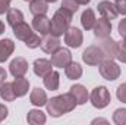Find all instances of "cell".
I'll use <instances>...</instances> for the list:
<instances>
[{
  "label": "cell",
  "instance_id": "cell-21",
  "mask_svg": "<svg viewBox=\"0 0 126 125\" xmlns=\"http://www.w3.org/2000/svg\"><path fill=\"white\" fill-rule=\"evenodd\" d=\"M97 22V18H95V13L93 9H85L81 15V24L84 27V30H93Z\"/></svg>",
  "mask_w": 126,
  "mask_h": 125
},
{
  "label": "cell",
  "instance_id": "cell-2",
  "mask_svg": "<svg viewBox=\"0 0 126 125\" xmlns=\"http://www.w3.org/2000/svg\"><path fill=\"white\" fill-rule=\"evenodd\" d=\"M72 16H73L72 13H69L67 10H64L62 7L59 10H56V13L53 15V18L50 21V34H53L56 37L63 35L70 27Z\"/></svg>",
  "mask_w": 126,
  "mask_h": 125
},
{
  "label": "cell",
  "instance_id": "cell-28",
  "mask_svg": "<svg viewBox=\"0 0 126 125\" xmlns=\"http://www.w3.org/2000/svg\"><path fill=\"white\" fill-rule=\"evenodd\" d=\"M25 43V46L28 47V49H37V47H40V44H41V38H40V35L38 34H35V32H32L31 35L24 41Z\"/></svg>",
  "mask_w": 126,
  "mask_h": 125
},
{
  "label": "cell",
  "instance_id": "cell-11",
  "mask_svg": "<svg viewBox=\"0 0 126 125\" xmlns=\"http://www.w3.org/2000/svg\"><path fill=\"white\" fill-rule=\"evenodd\" d=\"M97 9H98V12H100V15L103 16V18H106V19H109V21H111V19H116L117 18V10H116V7H114V4L113 3H110L109 0H103V1H100L98 4H97Z\"/></svg>",
  "mask_w": 126,
  "mask_h": 125
},
{
  "label": "cell",
  "instance_id": "cell-17",
  "mask_svg": "<svg viewBox=\"0 0 126 125\" xmlns=\"http://www.w3.org/2000/svg\"><path fill=\"white\" fill-rule=\"evenodd\" d=\"M12 85H13L16 97H24L25 94L28 93V90H30V81L25 77H16L15 81L12 83Z\"/></svg>",
  "mask_w": 126,
  "mask_h": 125
},
{
  "label": "cell",
  "instance_id": "cell-19",
  "mask_svg": "<svg viewBox=\"0 0 126 125\" xmlns=\"http://www.w3.org/2000/svg\"><path fill=\"white\" fill-rule=\"evenodd\" d=\"M43 80H44V85L47 90L56 91L59 88V84H60V74L57 71H51L46 77H43Z\"/></svg>",
  "mask_w": 126,
  "mask_h": 125
},
{
  "label": "cell",
  "instance_id": "cell-8",
  "mask_svg": "<svg viewBox=\"0 0 126 125\" xmlns=\"http://www.w3.org/2000/svg\"><path fill=\"white\" fill-rule=\"evenodd\" d=\"M94 34L97 38H107V37H110V34H111V22L109 21V19H106V18H100V19H97V22H95L94 25Z\"/></svg>",
  "mask_w": 126,
  "mask_h": 125
},
{
  "label": "cell",
  "instance_id": "cell-12",
  "mask_svg": "<svg viewBox=\"0 0 126 125\" xmlns=\"http://www.w3.org/2000/svg\"><path fill=\"white\" fill-rule=\"evenodd\" d=\"M100 47L103 49V52L106 55V59H116L117 49H119V43L117 41H114L113 38L107 37V38H103V41L100 43Z\"/></svg>",
  "mask_w": 126,
  "mask_h": 125
},
{
  "label": "cell",
  "instance_id": "cell-10",
  "mask_svg": "<svg viewBox=\"0 0 126 125\" xmlns=\"http://www.w3.org/2000/svg\"><path fill=\"white\" fill-rule=\"evenodd\" d=\"M9 71L15 78L16 77H25V74L28 72V62L24 58H15L9 65Z\"/></svg>",
  "mask_w": 126,
  "mask_h": 125
},
{
  "label": "cell",
  "instance_id": "cell-32",
  "mask_svg": "<svg viewBox=\"0 0 126 125\" xmlns=\"http://www.w3.org/2000/svg\"><path fill=\"white\" fill-rule=\"evenodd\" d=\"M114 7L117 10V13L120 15H126V0H114Z\"/></svg>",
  "mask_w": 126,
  "mask_h": 125
},
{
  "label": "cell",
  "instance_id": "cell-4",
  "mask_svg": "<svg viewBox=\"0 0 126 125\" xmlns=\"http://www.w3.org/2000/svg\"><path fill=\"white\" fill-rule=\"evenodd\" d=\"M98 69H100L101 77L107 81H114L120 77V66L113 59H104L98 65Z\"/></svg>",
  "mask_w": 126,
  "mask_h": 125
},
{
  "label": "cell",
  "instance_id": "cell-14",
  "mask_svg": "<svg viewBox=\"0 0 126 125\" xmlns=\"http://www.w3.org/2000/svg\"><path fill=\"white\" fill-rule=\"evenodd\" d=\"M32 68H34V74L37 75V77H46L48 72H51L53 69V63L51 61H48V59H37L34 65H32Z\"/></svg>",
  "mask_w": 126,
  "mask_h": 125
},
{
  "label": "cell",
  "instance_id": "cell-15",
  "mask_svg": "<svg viewBox=\"0 0 126 125\" xmlns=\"http://www.w3.org/2000/svg\"><path fill=\"white\" fill-rule=\"evenodd\" d=\"M69 93L75 97V100H76L78 104H85V103L88 102V99H90L88 90H87L82 84H75V85H72L70 90H69Z\"/></svg>",
  "mask_w": 126,
  "mask_h": 125
},
{
  "label": "cell",
  "instance_id": "cell-1",
  "mask_svg": "<svg viewBox=\"0 0 126 125\" xmlns=\"http://www.w3.org/2000/svg\"><path fill=\"white\" fill-rule=\"evenodd\" d=\"M78 106L75 97L70 93L66 94H60V96H56V97H51L46 107H47V113L53 118H59L64 113H69L72 110H75V107Z\"/></svg>",
  "mask_w": 126,
  "mask_h": 125
},
{
  "label": "cell",
  "instance_id": "cell-20",
  "mask_svg": "<svg viewBox=\"0 0 126 125\" xmlns=\"http://www.w3.org/2000/svg\"><path fill=\"white\" fill-rule=\"evenodd\" d=\"M13 28V34H15V37L18 38V40H21V41H25L30 35H31L32 30L31 27L24 21V22H21V24H18V25H15V27H12Z\"/></svg>",
  "mask_w": 126,
  "mask_h": 125
},
{
  "label": "cell",
  "instance_id": "cell-42",
  "mask_svg": "<svg viewBox=\"0 0 126 125\" xmlns=\"http://www.w3.org/2000/svg\"><path fill=\"white\" fill-rule=\"evenodd\" d=\"M25 1H31V0H25Z\"/></svg>",
  "mask_w": 126,
  "mask_h": 125
},
{
  "label": "cell",
  "instance_id": "cell-40",
  "mask_svg": "<svg viewBox=\"0 0 126 125\" xmlns=\"http://www.w3.org/2000/svg\"><path fill=\"white\" fill-rule=\"evenodd\" d=\"M47 3H54V1H57V0H46Z\"/></svg>",
  "mask_w": 126,
  "mask_h": 125
},
{
  "label": "cell",
  "instance_id": "cell-34",
  "mask_svg": "<svg viewBox=\"0 0 126 125\" xmlns=\"http://www.w3.org/2000/svg\"><path fill=\"white\" fill-rule=\"evenodd\" d=\"M117 30H119V34L125 38V37H126V18H125V19H122V21L119 22Z\"/></svg>",
  "mask_w": 126,
  "mask_h": 125
},
{
  "label": "cell",
  "instance_id": "cell-22",
  "mask_svg": "<svg viewBox=\"0 0 126 125\" xmlns=\"http://www.w3.org/2000/svg\"><path fill=\"white\" fill-rule=\"evenodd\" d=\"M30 12L34 16L46 15L48 12V3L46 0H31L30 1Z\"/></svg>",
  "mask_w": 126,
  "mask_h": 125
},
{
  "label": "cell",
  "instance_id": "cell-3",
  "mask_svg": "<svg viewBox=\"0 0 126 125\" xmlns=\"http://www.w3.org/2000/svg\"><path fill=\"white\" fill-rule=\"evenodd\" d=\"M90 102L91 104L97 107V109H104L110 104L111 102V96H110V91L107 90V87L104 85H98L95 87L94 90L90 94Z\"/></svg>",
  "mask_w": 126,
  "mask_h": 125
},
{
  "label": "cell",
  "instance_id": "cell-25",
  "mask_svg": "<svg viewBox=\"0 0 126 125\" xmlns=\"http://www.w3.org/2000/svg\"><path fill=\"white\" fill-rule=\"evenodd\" d=\"M0 97L4 100V102H13L16 99V94H15V90H13V85L12 83H3L0 85Z\"/></svg>",
  "mask_w": 126,
  "mask_h": 125
},
{
  "label": "cell",
  "instance_id": "cell-31",
  "mask_svg": "<svg viewBox=\"0 0 126 125\" xmlns=\"http://www.w3.org/2000/svg\"><path fill=\"white\" fill-rule=\"evenodd\" d=\"M116 59H117L119 62H122V63H126V47L122 44V43H119V49H117Z\"/></svg>",
  "mask_w": 126,
  "mask_h": 125
},
{
  "label": "cell",
  "instance_id": "cell-7",
  "mask_svg": "<svg viewBox=\"0 0 126 125\" xmlns=\"http://www.w3.org/2000/svg\"><path fill=\"white\" fill-rule=\"evenodd\" d=\"M51 63L53 66L56 68H66L69 63L72 62V55H70V50L67 49H63V47H59L56 52L51 53Z\"/></svg>",
  "mask_w": 126,
  "mask_h": 125
},
{
  "label": "cell",
  "instance_id": "cell-36",
  "mask_svg": "<svg viewBox=\"0 0 126 125\" xmlns=\"http://www.w3.org/2000/svg\"><path fill=\"white\" fill-rule=\"evenodd\" d=\"M6 77H7V72H6L3 68H0V85L6 81Z\"/></svg>",
  "mask_w": 126,
  "mask_h": 125
},
{
  "label": "cell",
  "instance_id": "cell-5",
  "mask_svg": "<svg viewBox=\"0 0 126 125\" xmlns=\"http://www.w3.org/2000/svg\"><path fill=\"white\" fill-rule=\"evenodd\" d=\"M104 59H106V55H104L103 49L100 47V44L90 46L82 53V61L87 65H90V66H97V65H100V63L103 62Z\"/></svg>",
  "mask_w": 126,
  "mask_h": 125
},
{
  "label": "cell",
  "instance_id": "cell-26",
  "mask_svg": "<svg viewBox=\"0 0 126 125\" xmlns=\"http://www.w3.org/2000/svg\"><path fill=\"white\" fill-rule=\"evenodd\" d=\"M6 19H7V24L10 27H15L21 22H24V13L19 10V9H9L7 13H6Z\"/></svg>",
  "mask_w": 126,
  "mask_h": 125
},
{
  "label": "cell",
  "instance_id": "cell-18",
  "mask_svg": "<svg viewBox=\"0 0 126 125\" xmlns=\"http://www.w3.org/2000/svg\"><path fill=\"white\" fill-rule=\"evenodd\" d=\"M15 50V43L10 38L0 40V62H6Z\"/></svg>",
  "mask_w": 126,
  "mask_h": 125
},
{
  "label": "cell",
  "instance_id": "cell-33",
  "mask_svg": "<svg viewBox=\"0 0 126 125\" xmlns=\"http://www.w3.org/2000/svg\"><path fill=\"white\" fill-rule=\"evenodd\" d=\"M10 1L12 0H0V15L7 13V10L10 9Z\"/></svg>",
  "mask_w": 126,
  "mask_h": 125
},
{
  "label": "cell",
  "instance_id": "cell-39",
  "mask_svg": "<svg viewBox=\"0 0 126 125\" xmlns=\"http://www.w3.org/2000/svg\"><path fill=\"white\" fill-rule=\"evenodd\" d=\"M90 1H91V0H76L78 4H88Z\"/></svg>",
  "mask_w": 126,
  "mask_h": 125
},
{
  "label": "cell",
  "instance_id": "cell-38",
  "mask_svg": "<svg viewBox=\"0 0 126 125\" xmlns=\"http://www.w3.org/2000/svg\"><path fill=\"white\" fill-rule=\"evenodd\" d=\"M4 31H6V27H4V24L0 21V35H1V34H3Z\"/></svg>",
  "mask_w": 126,
  "mask_h": 125
},
{
  "label": "cell",
  "instance_id": "cell-13",
  "mask_svg": "<svg viewBox=\"0 0 126 125\" xmlns=\"http://www.w3.org/2000/svg\"><path fill=\"white\" fill-rule=\"evenodd\" d=\"M32 28L41 35H46L50 32V19L46 15H37L32 19Z\"/></svg>",
  "mask_w": 126,
  "mask_h": 125
},
{
  "label": "cell",
  "instance_id": "cell-6",
  "mask_svg": "<svg viewBox=\"0 0 126 125\" xmlns=\"http://www.w3.org/2000/svg\"><path fill=\"white\" fill-rule=\"evenodd\" d=\"M64 43L72 47V49H78L82 46L84 43V34L79 28L76 27H69L67 31L64 32Z\"/></svg>",
  "mask_w": 126,
  "mask_h": 125
},
{
  "label": "cell",
  "instance_id": "cell-27",
  "mask_svg": "<svg viewBox=\"0 0 126 125\" xmlns=\"http://www.w3.org/2000/svg\"><path fill=\"white\" fill-rule=\"evenodd\" d=\"M113 122L116 125H126V109H116L113 113Z\"/></svg>",
  "mask_w": 126,
  "mask_h": 125
},
{
  "label": "cell",
  "instance_id": "cell-29",
  "mask_svg": "<svg viewBox=\"0 0 126 125\" xmlns=\"http://www.w3.org/2000/svg\"><path fill=\"white\" fill-rule=\"evenodd\" d=\"M60 7L64 9V10H67L69 13H72V15H73V13H76V12H78L79 4L76 3V0H63Z\"/></svg>",
  "mask_w": 126,
  "mask_h": 125
},
{
  "label": "cell",
  "instance_id": "cell-23",
  "mask_svg": "<svg viewBox=\"0 0 126 125\" xmlns=\"http://www.w3.org/2000/svg\"><path fill=\"white\" fill-rule=\"evenodd\" d=\"M27 121H28V124H31V125H43V124H46L47 116L40 109H32L27 115Z\"/></svg>",
  "mask_w": 126,
  "mask_h": 125
},
{
  "label": "cell",
  "instance_id": "cell-24",
  "mask_svg": "<svg viewBox=\"0 0 126 125\" xmlns=\"http://www.w3.org/2000/svg\"><path fill=\"white\" fill-rule=\"evenodd\" d=\"M64 74L67 80H79L82 77V66L76 62H70L64 68Z\"/></svg>",
  "mask_w": 126,
  "mask_h": 125
},
{
  "label": "cell",
  "instance_id": "cell-35",
  "mask_svg": "<svg viewBox=\"0 0 126 125\" xmlns=\"http://www.w3.org/2000/svg\"><path fill=\"white\" fill-rule=\"evenodd\" d=\"M7 113H9V109H7L4 104L0 103V122H3V121L7 118Z\"/></svg>",
  "mask_w": 126,
  "mask_h": 125
},
{
  "label": "cell",
  "instance_id": "cell-41",
  "mask_svg": "<svg viewBox=\"0 0 126 125\" xmlns=\"http://www.w3.org/2000/svg\"><path fill=\"white\" fill-rule=\"evenodd\" d=\"M122 44H123V46H125V47H126V37H125V38H123V41H122Z\"/></svg>",
  "mask_w": 126,
  "mask_h": 125
},
{
  "label": "cell",
  "instance_id": "cell-16",
  "mask_svg": "<svg viewBox=\"0 0 126 125\" xmlns=\"http://www.w3.org/2000/svg\"><path fill=\"white\" fill-rule=\"evenodd\" d=\"M30 102H31L34 106L37 107H41V106H46L48 99H47V94L43 88L40 87H35L34 90L31 91V96H30Z\"/></svg>",
  "mask_w": 126,
  "mask_h": 125
},
{
  "label": "cell",
  "instance_id": "cell-9",
  "mask_svg": "<svg viewBox=\"0 0 126 125\" xmlns=\"http://www.w3.org/2000/svg\"><path fill=\"white\" fill-rule=\"evenodd\" d=\"M40 47L43 49V52L51 55L53 52H56V50L60 47V40H59V37H56V35H53V34L48 32V34H46V35L41 38Z\"/></svg>",
  "mask_w": 126,
  "mask_h": 125
},
{
  "label": "cell",
  "instance_id": "cell-30",
  "mask_svg": "<svg viewBox=\"0 0 126 125\" xmlns=\"http://www.w3.org/2000/svg\"><path fill=\"white\" fill-rule=\"evenodd\" d=\"M116 96H117V99H119L122 103H126V83L120 84V85L117 87V90H116Z\"/></svg>",
  "mask_w": 126,
  "mask_h": 125
},
{
  "label": "cell",
  "instance_id": "cell-37",
  "mask_svg": "<svg viewBox=\"0 0 126 125\" xmlns=\"http://www.w3.org/2000/svg\"><path fill=\"white\" fill-rule=\"evenodd\" d=\"M93 124H109V121L107 119H101V118H97L93 121Z\"/></svg>",
  "mask_w": 126,
  "mask_h": 125
}]
</instances>
